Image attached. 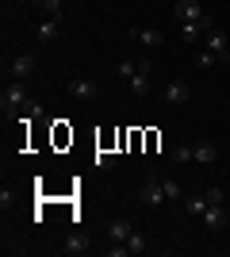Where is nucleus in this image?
Wrapping results in <instances>:
<instances>
[{
  "mask_svg": "<svg viewBox=\"0 0 230 257\" xmlns=\"http://www.w3.org/2000/svg\"><path fill=\"white\" fill-rule=\"evenodd\" d=\"M173 16L180 23H192V20H203L207 12L199 8V0H176V4H173Z\"/></svg>",
  "mask_w": 230,
  "mask_h": 257,
  "instance_id": "obj_6",
  "label": "nucleus"
},
{
  "mask_svg": "<svg viewBox=\"0 0 230 257\" xmlns=\"http://www.w3.org/2000/svg\"><path fill=\"white\" fill-rule=\"evenodd\" d=\"M131 92H134V96H146V92H150V73L138 69V73L131 77Z\"/></svg>",
  "mask_w": 230,
  "mask_h": 257,
  "instance_id": "obj_15",
  "label": "nucleus"
},
{
  "mask_svg": "<svg viewBox=\"0 0 230 257\" xmlns=\"http://www.w3.org/2000/svg\"><path fill=\"white\" fill-rule=\"evenodd\" d=\"M203 196H207V204H222V192H219V188H207Z\"/></svg>",
  "mask_w": 230,
  "mask_h": 257,
  "instance_id": "obj_25",
  "label": "nucleus"
},
{
  "mask_svg": "<svg viewBox=\"0 0 230 257\" xmlns=\"http://www.w3.org/2000/svg\"><path fill=\"white\" fill-rule=\"evenodd\" d=\"M207 50L219 58V62H226L230 58V39H226V31H207Z\"/></svg>",
  "mask_w": 230,
  "mask_h": 257,
  "instance_id": "obj_8",
  "label": "nucleus"
},
{
  "mask_svg": "<svg viewBox=\"0 0 230 257\" xmlns=\"http://www.w3.org/2000/svg\"><path fill=\"white\" fill-rule=\"evenodd\" d=\"M131 39H138L142 46H165V35L150 31V27H131Z\"/></svg>",
  "mask_w": 230,
  "mask_h": 257,
  "instance_id": "obj_12",
  "label": "nucleus"
},
{
  "mask_svg": "<svg viewBox=\"0 0 230 257\" xmlns=\"http://www.w3.org/2000/svg\"><path fill=\"white\" fill-rule=\"evenodd\" d=\"M39 8H43L46 16H58V20H62V0H39Z\"/></svg>",
  "mask_w": 230,
  "mask_h": 257,
  "instance_id": "obj_21",
  "label": "nucleus"
},
{
  "mask_svg": "<svg viewBox=\"0 0 230 257\" xmlns=\"http://www.w3.org/2000/svg\"><path fill=\"white\" fill-rule=\"evenodd\" d=\"M39 73V62H35L31 54H20V58H12V77L16 81H31Z\"/></svg>",
  "mask_w": 230,
  "mask_h": 257,
  "instance_id": "obj_5",
  "label": "nucleus"
},
{
  "mask_svg": "<svg viewBox=\"0 0 230 257\" xmlns=\"http://www.w3.org/2000/svg\"><path fill=\"white\" fill-rule=\"evenodd\" d=\"M165 200H184V188H180V181H165Z\"/></svg>",
  "mask_w": 230,
  "mask_h": 257,
  "instance_id": "obj_19",
  "label": "nucleus"
},
{
  "mask_svg": "<svg viewBox=\"0 0 230 257\" xmlns=\"http://www.w3.org/2000/svg\"><path fill=\"white\" fill-rule=\"evenodd\" d=\"M58 27H62V20H58V16L43 20V23H39V31H35V35H39V43H54V39H58Z\"/></svg>",
  "mask_w": 230,
  "mask_h": 257,
  "instance_id": "obj_13",
  "label": "nucleus"
},
{
  "mask_svg": "<svg viewBox=\"0 0 230 257\" xmlns=\"http://www.w3.org/2000/svg\"><path fill=\"white\" fill-rule=\"evenodd\" d=\"M0 104H4V111H8V107H23V104H27V81H16V77H12L8 85H4Z\"/></svg>",
  "mask_w": 230,
  "mask_h": 257,
  "instance_id": "obj_2",
  "label": "nucleus"
},
{
  "mask_svg": "<svg viewBox=\"0 0 230 257\" xmlns=\"http://www.w3.org/2000/svg\"><path fill=\"white\" fill-rule=\"evenodd\" d=\"M131 234H134L131 219H111V223H108V242H127Z\"/></svg>",
  "mask_w": 230,
  "mask_h": 257,
  "instance_id": "obj_10",
  "label": "nucleus"
},
{
  "mask_svg": "<svg viewBox=\"0 0 230 257\" xmlns=\"http://www.w3.org/2000/svg\"><path fill=\"white\" fill-rule=\"evenodd\" d=\"M100 88H96V81L92 77H69V96H77V100H92Z\"/></svg>",
  "mask_w": 230,
  "mask_h": 257,
  "instance_id": "obj_7",
  "label": "nucleus"
},
{
  "mask_svg": "<svg viewBox=\"0 0 230 257\" xmlns=\"http://www.w3.org/2000/svg\"><path fill=\"white\" fill-rule=\"evenodd\" d=\"M211 27H215V20H211V16H203V20H192V23H180V43H196L199 35H207Z\"/></svg>",
  "mask_w": 230,
  "mask_h": 257,
  "instance_id": "obj_4",
  "label": "nucleus"
},
{
  "mask_svg": "<svg viewBox=\"0 0 230 257\" xmlns=\"http://www.w3.org/2000/svg\"><path fill=\"white\" fill-rule=\"evenodd\" d=\"M203 223H207V230H219V226H226V207H222V204H207V211H203Z\"/></svg>",
  "mask_w": 230,
  "mask_h": 257,
  "instance_id": "obj_11",
  "label": "nucleus"
},
{
  "mask_svg": "<svg viewBox=\"0 0 230 257\" xmlns=\"http://www.w3.org/2000/svg\"><path fill=\"white\" fill-rule=\"evenodd\" d=\"M138 200H142V207H161V204H165V181H157V177H146L142 192H138Z\"/></svg>",
  "mask_w": 230,
  "mask_h": 257,
  "instance_id": "obj_1",
  "label": "nucleus"
},
{
  "mask_svg": "<svg viewBox=\"0 0 230 257\" xmlns=\"http://www.w3.org/2000/svg\"><path fill=\"white\" fill-rule=\"evenodd\" d=\"M115 73H119L123 81H131V77L138 73V62H119V65H115Z\"/></svg>",
  "mask_w": 230,
  "mask_h": 257,
  "instance_id": "obj_20",
  "label": "nucleus"
},
{
  "mask_svg": "<svg viewBox=\"0 0 230 257\" xmlns=\"http://www.w3.org/2000/svg\"><path fill=\"white\" fill-rule=\"evenodd\" d=\"M92 165H96V169H111V165H115V154H111V150H96Z\"/></svg>",
  "mask_w": 230,
  "mask_h": 257,
  "instance_id": "obj_18",
  "label": "nucleus"
},
{
  "mask_svg": "<svg viewBox=\"0 0 230 257\" xmlns=\"http://www.w3.org/2000/svg\"><path fill=\"white\" fill-rule=\"evenodd\" d=\"M12 204H16V196H12V192H8V188H4V192H0V207H4V211H8V207H12Z\"/></svg>",
  "mask_w": 230,
  "mask_h": 257,
  "instance_id": "obj_24",
  "label": "nucleus"
},
{
  "mask_svg": "<svg viewBox=\"0 0 230 257\" xmlns=\"http://www.w3.org/2000/svg\"><path fill=\"white\" fill-rule=\"evenodd\" d=\"M127 249H131V253H146V249H150V242H146L142 230H134V234L127 238Z\"/></svg>",
  "mask_w": 230,
  "mask_h": 257,
  "instance_id": "obj_16",
  "label": "nucleus"
},
{
  "mask_svg": "<svg viewBox=\"0 0 230 257\" xmlns=\"http://www.w3.org/2000/svg\"><path fill=\"white\" fill-rule=\"evenodd\" d=\"M226 226H230V211H226Z\"/></svg>",
  "mask_w": 230,
  "mask_h": 257,
  "instance_id": "obj_26",
  "label": "nucleus"
},
{
  "mask_svg": "<svg viewBox=\"0 0 230 257\" xmlns=\"http://www.w3.org/2000/svg\"><path fill=\"white\" fill-rule=\"evenodd\" d=\"M161 96L169 100V104H188V100H192V85H188L184 77H173V81L161 88Z\"/></svg>",
  "mask_w": 230,
  "mask_h": 257,
  "instance_id": "obj_3",
  "label": "nucleus"
},
{
  "mask_svg": "<svg viewBox=\"0 0 230 257\" xmlns=\"http://www.w3.org/2000/svg\"><path fill=\"white\" fill-rule=\"evenodd\" d=\"M184 207H188V215H203L207 211V196H188Z\"/></svg>",
  "mask_w": 230,
  "mask_h": 257,
  "instance_id": "obj_17",
  "label": "nucleus"
},
{
  "mask_svg": "<svg viewBox=\"0 0 230 257\" xmlns=\"http://www.w3.org/2000/svg\"><path fill=\"white\" fill-rule=\"evenodd\" d=\"M35 4H39V0H35Z\"/></svg>",
  "mask_w": 230,
  "mask_h": 257,
  "instance_id": "obj_27",
  "label": "nucleus"
},
{
  "mask_svg": "<svg viewBox=\"0 0 230 257\" xmlns=\"http://www.w3.org/2000/svg\"><path fill=\"white\" fill-rule=\"evenodd\" d=\"M196 65H199V69H211V65H219V58H215V54H211V50H199Z\"/></svg>",
  "mask_w": 230,
  "mask_h": 257,
  "instance_id": "obj_22",
  "label": "nucleus"
},
{
  "mask_svg": "<svg viewBox=\"0 0 230 257\" xmlns=\"http://www.w3.org/2000/svg\"><path fill=\"white\" fill-rule=\"evenodd\" d=\"M173 161H176V165H188V161H192V146H176V150H173Z\"/></svg>",
  "mask_w": 230,
  "mask_h": 257,
  "instance_id": "obj_23",
  "label": "nucleus"
},
{
  "mask_svg": "<svg viewBox=\"0 0 230 257\" xmlns=\"http://www.w3.org/2000/svg\"><path fill=\"white\" fill-rule=\"evenodd\" d=\"M62 253H88V238L85 234H69L62 242Z\"/></svg>",
  "mask_w": 230,
  "mask_h": 257,
  "instance_id": "obj_14",
  "label": "nucleus"
},
{
  "mask_svg": "<svg viewBox=\"0 0 230 257\" xmlns=\"http://www.w3.org/2000/svg\"><path fill=\"white\" fill-rule=\"evenodd\" d=\"M192 161H196V165H215V161H219V150H215V142H196V146H192Z\"/></svg>",
  "mask_w": 230,
  "mask_h": 257,
  "instance_id": "obj_9",
  "label": "nucleus"
}]
</instances>
